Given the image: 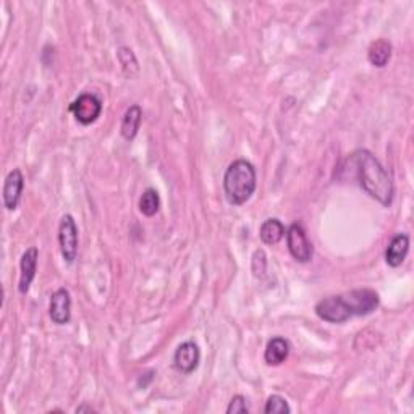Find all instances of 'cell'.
<instances>
[{"instance_id":"6da1fadb","label":"cell","mask_w":414,"mask_h":414,"mask_svg":"<svg viewBox=\"0 0 414 414\" xmlns=\"http://www.w3.org/2000/svg\"><path fill=\"white\" fill-rule=\"evenodd\" d=\"M342 177L358 183L372 200L389 207L393 201V183L387 170L367 149H358L345 161Z\"/></svg>"},{"instance_id":"ba28073f","label":"cell","mask_w":414,"mask_h":414,"mask_svg":"<svg viewBox=\"0 0 414 414\" xmlns=\"http://www.w3.org/2000/svg\"><path fill=\"white\" fill-rule=\"evenodd\" d=\"M49 316L57 326H65L70 322L71 298H70V293H68V290H65V288H60V290H57L52 297H50Z\"/></svg>"},{"instance_id":"30bf717a","label":"cell","mask_w":414,"mask_h":414,"mask_svg":"<svg viewBox=\"0 0 414 414\" xmlns=\"http://www.w3.org/2000/svg\"><path fill=\"white\" fill-rule=\"evenodd\" d=\"M38 258H39V251L38 248H30L23 253L21 260H20V285L18 290L21 294H26L30 292V287L36 277V269H38Z\"/></svg>"},{"instance_id":"8fae6325","label":"cell","mask_w":414,"mask_h":414,"mask_svg":"<svg viewBox=\"0 0 414 414\" xmlns=\"http://www.w3.org/2000/svg\"><path fill=\"white\" fill-rule=\"evenodd\" d=\"M410 251V236L406 234H398L392 238V241L389 243L387 251H385V263L390 268H400L405 263Z\"/></svg>"},{"instance_id":"277c9868","label":"cell","mask_w":414,"mask_h":414,"mask_svg":"<svg viewBox=\"0 0 414 414\" xmlns=\"http://www.w3.org/2000/svg\"><path fill=\"white\" fill-rule=\"evenodd\" d=\"M59 243L60 253L65 263L73 264L78 256V229L75 219L70 214H67L60 220L59 226Z\"/></svg>"},{"instance_id":"7a4b0ae2","label":"cell","mask_w":414,"mask_h":414,"mask_svg":"<svg viewBox=\"0 0 414 414\" xmlns=\"http://www.w3.org/2000/svg\"><path fill=\"white\" fill-rule=\"evenodd\" d=\"M379 294L371 288H358L343 294L321 299L316 314L330 324H343L356 316H369L379 308Z\"/></svg>"},{"instance_id":"4fadbf2b","label":"cell","mask_w":414,"mask_h":414,"mask_svg":"<svg viewBox=\"0 0 414 414\" xmlns=\"http://www.w3.org/2000/svg\"><path fill=\"white\" fill-rule=\"evenodd\" d=\"M141 120H143V110L139 105H132L125 112L120 133L127 141H132L138 134V130L141 127Z\"/></svg>"},{"instance_id":"3957f363","label":"cell","mask_w":414,"mask_h":414,"mask_svg":"<svg viewBox=\"0 0 414 414\" xmlns=\"http://www.w3.org/2000/svg\"><path fill=\"white\" fill-rule=\"evenodd\" d=\"M258 185L256 168L245 159L231 162L224 175V191L226 201L234 206H243L254 195Z\"/></svg>"},{"instance_id":"8992f818","label":"cell","mask_w":414,"mask_h":414,"mask_svg":"<svg viewBox=\"0 0 414 414\" xmlns=\"http://www.w3.org/2000/svg\"><path fill=\"white\" fill-rule=\"evenodd\" d=\"M287 245L292 256L298 263H309L313 259V243L309 241L304 229L299 224H293L287 231Z\"/></svg>"},{"instance_id":"2e32d148","label":"cell","mask_w":414,"mask_h":414,"mask_svg":"<svg viewBox=\"0 0 414 414\" xmlns=\"http://www.w3.org/2000/svg\"><path fill=\"white\" fill-rule=\"evenodd\" d=\"M161 207V197L154 188H147L139 197V211L146 217H154Z\"/></svg>"},{"instance_id":"ac0fdd59","label":"cell","mask_w":414,"mask_h":414,"mask_svg":"<svg viewBox=\"0 0 414 414\" xmlns=\"http://www.w3.org/2000/svg\"><path fill=\"white\" fill-rule=\"evenodd\" d=\"M265 414H290L292 408L288 406L287 400L280 395H272L268 398V403L264 408Z\"/></svg>"},{"instance_id":"9c48e42d","label":"cell","mask_w":414,"mask_h":414,"mask_svg":"<svg viewBox=\"0 0 414 414\" xmlns=\"http://www.w3.org/2000/svg\"><path fill=\"white\" fill-rule=\"evenodd\" d=\"M23 188H25V177H23L21 170H11L4 185V204L8 211H15L18 207Z\"/></svg>"},{"instance_id":"d6986e66","label":"cell","mask_w":414,"mask_h":414,"mask_svg":"<svg viewBox=\"0 0 414 414\" xmlns=\"http://www.w3.org/2000/svg\"><path fill=\"white\" fill-rule=\"evenodd\" d=\"M249 410L246 406V398L241 395H236L231 398L229 408H226V414H248Z\"/></svg>"},{"instance_id":"5b68a950","label":"cell","mask_w":414,"mask_h":414,"mask_svg":"<svg viewBox=\"0 0 414 414\" xmlns=\"http://www.w3.org/2000/svg\"><path fill=\"white\" fill-rule=\"evenodd\" d=\"M68 109H70L78 123L88 127V125L94 123L100 117L102 102L94 94H81L78 99L71 102Z\"/></svg>"},{"instance_id":"52a82bcc","label":"cell","mask_w":414,"mask_h":414,"mask_svg":"<svg viewBox=\"0 0 414 414\" xmlns=\"http://www.w3.org/2000/svg\"><path fill=\"white\" fill-rule=\"evenodd\" d=\"M201 361L200 347L195 342H185L175 351L173 362L175 367L183 374H191L197 369Z\"/></svg>"},{"instance_id":"7c38bea8","label":"cell","mask_w":414,"mask_h":414,"mask_svg":"<svg viewBox=\"0 0 414 414\" xmlns=\"http://www.w3.org/2000/svg\"><path fill=\"white\" fill-rule=\"evenodd\" d=\"M288 355H290V343L282 337H274L265 347L264 361L269 366H280L282 362L287 361Z\"/></svg>"},{"instance_id":"ffe728a7","label":"cell","mask_w":414,"mask_h":414,"mask_svg":"<svg viewBox=\"0 0 414 414\" xmlns=\"http://www.w3.org/2000/svg\"><path fill=\"white\" fill-rule=\"evenodd\" d=\"M152 379H154V372L149 371V372H147V377L144 379V381H143V379H138V387H143V389L147 387V384H149Z\"/></svg>"},{"instance_id":"5bb4252c","label":"cell","mask_w":414,"mask_h":414,"mask_svg":"<svg viewBox=\"0 0 414 414\" xmlns=\"http://www.w3.org/2000/svg\"><path fill=\"white\" fill-rule=\"evenodd\" d=\"M259 236L264 245L274 246L277 243H280L283 236H285V226H283L279 219H268L260 225Z\"/></svg>"},{"instance_id":"44dd1931","label":"cell","mask_w":414,"mask_h":414,"mask_svg":"<svg viewBox=\"0 0 414 414\" xmlns=\"http://www.w3.org/2000/svg\"><path fill=\"white\" fill-rule=\"evenodd\" d=\"M83 411H88V413H93L94 410L91 406H86V405H83V406H79V408H76V413H83Z\"/></svg>"},{"instance_id":"e0dca14e","label":"cell","mask_w":414,"mask_h":414,"mask_svg":"<svg viewBox=\"0 0 414 414\" xmlns=\"http://www.w3.org/2000/svg\"><path fill=\"white\" fill-rule=\"evenodd\" d=\"M117 55H118V62H120L125 75H127L128 78H134L136 75H138L139 65H138V60H136V57H134L132 49L120 47L118 49Z\"/></svg>"},{"instance_id":"9a60e30c","label":"cell","mask_w":414,"mask_h":414,"mask_svg":"<svg viewBox=\"0 0 414 414\" xmlns=\"http://www.w3.org/2000/svg\"><path fill=\"white\" fill-rule=\"evenodd\" d=\"M392 57V44L385 39H377L369 45L367 50V60L371 62V65L377 68H384L390 62Z\"/></svg>"}]
</instances>
